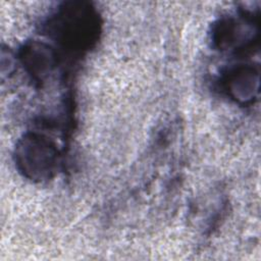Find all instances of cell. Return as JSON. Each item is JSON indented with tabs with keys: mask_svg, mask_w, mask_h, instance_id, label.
<instances>
[{
	"mask_svg": "<svg viewBox=\"0 0 261 261\" xmlns=\"http://www.w3.org/2000/svg\"><path fill=\"white\" fill-rule=\"evenodd\" d=\"M24 65L34 76L43 77L50 71L53 65V54L51 50L42 44H33L28 46L22 52Z\"/></svg>",
	"mask_w": 261,
	"mask_h": 261,
	"instance_id": "3",
	"label": "cell"
},
{
	"mask_svg": "<svg viewBox=\"0 0 261 261\" xmlns=\"http://www.w3.org/2000/svg\"><path fill=\"white\" fill-rule=\"evenodd\" d=\"M226 89L229 94L241 101L253 97V70H234L226 79Z\"/></svg>",
	"mask_w": 261,
	"mask_h": 261,
	"instance_id": "4",
	"label": "cell"
},
{
	"mask_svg": "<svg viewBox=\"0 0 261 261\" xmlns=\"http://www.w3.org/2000/svg\"><path fill=\"white\" fill-rule=\"evenodd\" d=\"M15 162L27 176L44 179L54 171L56 150L46 139L29 135L20 140L16 147Z\"/></svg>",
	"mask_w": 261,
	"mask_h": 261,
	"instance_id": "2",
	"label": "cell"
},
{
	"mask_svg": "<svg viewBox=\"0 0 261 261\" xmlns=\"http://www.w3.org/2000/svg\"><path fill=\"white\" fill-rule=\"evenodd\" d=\"M54 32L70 46H88L98 33V15L84 3H71L60 9L53 24Z\"/></svg>",
	"mask_w": 261,
	"mask_h": 261,
	"instance_id": "1",
	"label": "cell"
}]
</instances>
